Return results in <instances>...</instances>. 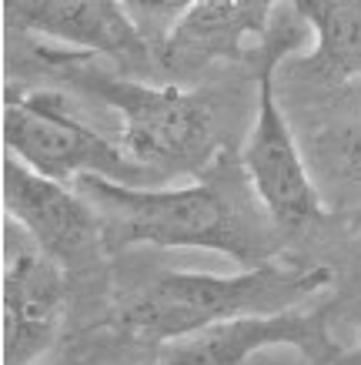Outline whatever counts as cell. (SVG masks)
<instances>
[{"instance_id":"6da1fadb","label":"cell","mask_w":361,"mask_h":365,"mask_svg":"<svg viewBox=\"0 0 361 365\" xmlns=\"http://www.w3.org/2000/svg\"><path fill=\"white\" fill-rule=\"evenodd\" d=\"M74 185L98 211L104 248H201L241 268L278 258L281 232L261 208L241 158L234 161L228 151L177 188L120 185L98 175L77 178Z\"/></svg>"},{"instance_id":"7a4b0ae2","label":"cell","mask_w":361,"mask_h":365,"mask_svg":"<svg viewBox=\"0 0 361 365\" xmlns=\"http://www.w3.org/2000/svg\"><path fill=\"white\" fill-rule=\"evenodd\" d=\"M331 282V268L281 258L234 275L164 272L131 295L120 312V329L141 342L167 345L221 322L305 309Z\"/></svg>"},{"instance_id":"3957f363","label":"cell","mask_w":361,"mask_h":365,"mask_svg":"<svg viewBox=\"0 0 361 365\" xmlns=\"http://www.w3.org/2000/svg\"><path fill=\"white\" fill-rule=\"evenodd\" d=\"M67 78L117 111V144L154 178L201 175L224 151L218 108L204 91L117 78L110 71L88 64V57L80 54H74Z\"/></svg>"},{"instance_id":"277c9868","label":"cell","mask_w":361,"mask_h":365,"mask_svg":"<svg viewBox=\"0 0 361 365\" xmlns=\"http://www.w3.org/2000/svg\"><path fill=\"white\" fill-rule=\"evenodd\" d=\"M4 148L23 165L57 181L84 175L110 178L120 185H147L154 175L120 144L80 121L61 91H27L4 104Z\"/></svg>"},{"instance_id":"5b68a950","label":"cell","mask_w":361,"mask_h":365,"mask_svg":"<svg viewBox=\"0 0 361 365\" xmlns=\"http://www.w3.org/2000/svg\"><path fill=\"white\" fill-rule=\"evenodd\" d=\"M291 47V37L268 34V44L258 57V104L248 141L241 148V168L251 181L254 195L268 211L274 228L285 235L315 228L328 218L315 178L305 165V155L295 141L278 94H274V67Z\"/></svg>"},{"instance_id":"8992f818","label":"cell","mask_w":361,"mask_h":365,"mask_svg":"<svg viewBox=\"0 0 361 365\" xmlns=\"http://www.w3.org/2000/svg\"><path fill=\"white\" fill-rule=\"evenodd\" d=\"M4 208L41 252L67 272H84L104 248V232L94 205L77 185L47 178L7 151L4 158Z\"/></svg>"},{"instance_id":"52a82bcc","label":"cell","mask_w":361,"mask_h":365,"mask_svg":"<svg viewBox=\"0 0 361 365\" xmlns=\"http://www.w3.org/2000/svg\"><path fill=\"white\" fill-rule=\"evenodd\" d=\"M4 365H37L51 355L67 315V268L41 252L17 228V248L7 238L0 282Z\"/></svg>"},{"instance_id":"ba28073f","label":"cell","mask_w":361,"mask_h":365,"mask_svg":"<svg viewBox=\"0 0 361 365\" xmlns=\"http://www.w3.org/2000/svg\"><path fill=\"white\" fill-rule=\"evenodd\" d=\"M264 349H295L311 362H338L345 355L331 335L328 309H291L221 322L174 339L161 345L157 365H248Z\"/></svg>"},{"instance_id":"9c48e42d","label":"cell","mask_w":361,"mask_h":365,"mask_svg":"<svg viewBox=\"0 0 361 365\" xmlns=\"http://www.w3.org/2000/svg\"><path fill=\"white\" fill-rule=\"evenodd\" d=\"M17 21L31 34L70 47L80 57H114L144 61L151 47L134 31L120 0H21Z\"/></svg>"},{"instance_id":"30bf717a","label":"cell","mask_w":361,"mask_h":365,"mask_svg":"<svg viewBox=\"0 0 361 365\" xmlns=\"http://www.w3.org/2000/svg\"><path fill=\"white\" fill-rule=\"evenodd\" d=\"M278 0H197L171 44L161 51L167 67H194L208 61H238L251 47L261 54L271 34Z\"/></svg>"},{"instance_id":"8fae6325","label":"cell","mask_w":361,"mask_h":365,"mask_svg":"<svg viewBox=\"0 0 361 365\" xmlns=\"http://www.w3.org/2000/svg\"><path fill=\"white\" fill-rule=\"evenodd\" d=\"M288 7L315 31L308 71L325 81L361 78V0H288Z\"/></svg>"},{"instance_id":"7c38bea8","label":"cell","mask_w":361,"mask_h":365,"mask_svg":"<svg viewBox=\"0 0 361 365\" xmlns=\"http://www.w3.org/2000/svg\"><path fill=\"white\" fill-rule=\"evenodd\" d=\"M197 0H120V7L134 24V31L141 34V41L151 47L154 57H161L177 27L187 21V14L194 11Z\"/></svg>"},{"instance_id":"4fadbf2b","label":"cell","mask_w":361,"mask_h":365,"mask_svg":"<svg viewBox=\"0 0 361 365\" xmlns=\"http://www.w3.org/2000/svg\"><path fill=\"white\" fill-rule=\"evenodd\" d=\"M325 158H328L331 168H335L345 181L361 185V118L341 124V128H335V131L328 134Z\"/></svg>"},{"instance_id":"5bb4252c","label":"cell","mask_w":361,"mask_h":365,"mask_svg":"<svg viewBox=\"0 0 361 365\" xmlns=\"http://www.w3.org/2000/svg\"><path fill=\"white\" fill-rule=\"evenodd\" d=\"M37 365H94V362L84 352H64V355H54V359H41Z\"/></svg>"},{"instance_id":"9a60e30c","label":"cell","mask_w":361,"mask_h":365,"mask_svg":"<svg viewBox=\"0 0 361 365\" xmlns=\"http://www.w3.org/2000/svg\"><path fill=\"white\" fill-rule=\"evenodd\" d=\"M338 362H345V365H361V342H358V349H351V352L341 355Z\"/></svg>"}]
</instances>
